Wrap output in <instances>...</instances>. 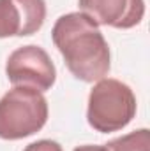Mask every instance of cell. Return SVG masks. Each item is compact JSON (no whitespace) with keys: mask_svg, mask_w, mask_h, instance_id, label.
Returning a JSON list of instances; mask_svg holds the SVG:
<instances>
[{"mask_svg":"<svg viewBox=\"0 0 150 151\" xmlns=\"http://www.w3.org/2000/svg\"><path fill=\"white\" fill-rule=\"evenodd\" d=\"M55 47L69 72L83 83H97L110 72V46L99 25L83 12L60 16L51 30Z\"/></svg>","mask_w":150,"mask_h":151,"instance_id":"1","label":"cell"},{"mask_svg":"<svg viewBox=\"0 0 150 151\" xmlns=\"http://www.w3.org/2000/svg\"><path fill=\"white\" fill-rule=\"evenodd\" d=\"M136 107V97L131 86L113 77H103L90 90L87 121L101 134L118 132L133 121Z\"/></svg>","mask_w":150,"mask_h":151,"instance_id":"2","label":"cell"},{"mask_svg":"<svg viewBox=\"0 0 150 151\" xmlns=\"http://www.w3.org/2000/svg\"><path fill=\"white\" fill-rule=\"evenodd\" d=\"M48 100L36 88L14 86L0 99V139L20 141L37 134L48 121Z\"/></svg>","mask_w":150,"mask_h":151,"instance_id":"3","label":"cell"},{"mask_svg":"<svg viewBox=\"0 0 150 151\" xmlns=\"http://www.w3.org/2000/svg\"><path fill=\"white\" fill-rule=\"evenodd\" d=\"M5 76L14 86H30L39 91H48L57 81V69L41 46L28 44L9 55Z\"/></svg>","mask_w":150,"mask_h":151,"instance_id":"4","label":"cell"},{"mask_svg":"<svg viewBox=\"0 0 150 151\" xmlns=\"http://www.w3.org/2000/svg\"><path fill=\"white\" fill-rule=\"evenodd\" d=\"M44 19V0H0V39L34 35Z\"/></svg>","mask_w":150,"mask_h":151,"instance_id":"5","label":"cell"},{"mask_svg":"<svg viewBox=\"0 0 150 151\" xmlns=\"http://www.w3.org/2000/svg\"><path fill=\"white\" fill-rule=\"evenodd\" d=\"M79 11L99 27L133 28L145 16V0H78Z\"/></svg>","mask_w":150,"mask_h":151,"instance_id":"6","label":"cell"},{"mask_svg":"<svg viewBox=\"0 0 150 151\" xmlns=\"http://www.w3.org/2000/svg\"><path fill=\"white\" fill-rule=\"evenodd\" d=\"M104 146L108 151H150V132L149 128H140L122 137L111 139Z\"/></svg>","mask_w":150,"mask_h":151,"instance_id":"7","label":"cell"},{"mask_svg":"<svg viewBox=\"0 0 150 151\" xmlns=\"http://www.w3.org/2000/svg\"><path fill=\"white\" fill-rule=\"evenodd\" d=\"M23 151H62V146H60L57 141L41 139V141H36V142L28 144Z\"/></svg>","mask_w":150,"mask_h":151,"instance_id":"8","label":"cell"},{"mask_svg":"<svg viewBox=\"0 0 150 151\" xmlns=\"http://www.w3.org/2000/svg\"><path fill=\"white\" fill-rule=\"evenodd\" d=\"M73 151H108L106 146H92V144H85V146H76Z\"/></svg>","mask_w":150,"mask_h":151,"instance_id":"9","label":"cell"}]
</instances>
